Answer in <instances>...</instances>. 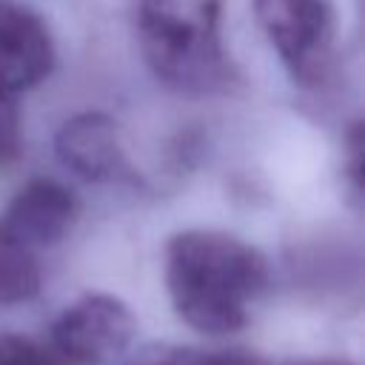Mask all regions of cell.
<instances>
[{"label": "cell", "instance_id": "10", "mask_svg": "<svg viewBox=\"0 0 365 365\" xmlns=\"http://www.w3.org/2000/svg\"><path fill=\"white\" fill-rule=\"evenodd\" d=\"M0 365H60L57 354L20 334H0Z\"/></svg>", "mask_w": 365, "mask_h": 365}, {"label": "cell", "instance_id": "13", "mask_svg": "<svg viewBox=\"0 0 365 365\" xmlns=\"http://www.w3.org/2000/svg\"><path fill=\"white\" fill-rule=\"evenodd\" d=\"M282 365H354L348 359H294V362H282Z\"/></svg>", "mask_w": 365, "mask_h": 365}, {"label": "cell", "instance_id": "7", "mask_svg": "<svg viewBox=\"0 0 365 365\" xmlns=\"http://www.w3.org/2000/svg\"><path fill=\"white\" fill-rule=\"evenodd\" d=\"M77 220V200L74 194L48 177L29 180L6 205L0 225L20 240L23 245L43 248L60 242Z\"/></svg>", "mask_w": 365, "mask_h": 365}, {"label": "cell", "instance_id": "3", "mask_svg": "<svg viewBox=\"0 0 365 365\" xmlns=\"http://www.w3.org/2000/svg\"><path fill=\"white\" fill-rule=\"evenodd\" d=\"M254 17L299 86H319L334 60V0H254Z\"/></svg>", "mask_w": 365, "mask_h": 365}, {"label": "cell", "instance_id": "1", "mask_svg": "<svg viewBox=\"0 0 365 365\" xmlns=\"http://www.w3.org/2000/svg\"><path fill=\"white\" fill-rule=\"evenodd\" d=\"M165 288L185 325L234 334L268 288V259L234 234L188 228L165 245Z\"/></svg>", "mask_w": 365, "mask_h": 365}, {"label": "cell", "instance_id": "12", "mask_svg": "<svg viewBox=\"0 0 365 365\" xmlns=\"http://www.w3.org/2000/svg\"><path fill=\"white\" fill-rule=\"evenodd\" d=\"M345 143H348V160H345L348 180H351L354 194L359 197V191H362V125L359 123H354V128H351Z\"/></svg>", "mask_w": 365, "mask_h": 365}, {"label": "cell", "instance_id": "11", "mask_svg": "<svg viewBox=\"0 0 365 365\" xmlns=\"http://www.w3.org/2000/svg\"><path fill=\"white\" fill-rule=\"evenodd\" d=\"M20 154V114L9 94H0V168Z\"/></svg>", "mask_w": 365, "mask_h": 365}, {"label": "cell", "instance_id": "4", "mask_svg": "<svg viewBox=\"0 0 365 365\" xmlns=\"http://www.w3.org/2000/svg\"><path fill=\"white\" fill-rule=\"evenodd\" d=\"M137 334L131 308L111 294H86L74 299L51 325V348L74 365L117 362Z\"/></svg>", "mask_w": 365, "mask_h": 365}, {"label": "cell", "instance_id": "8", "mask_svg": "<svg viewBox=\"0 0 365 365\" xmlns=\"http://www.w3.org/2000/svg\"><path fill=\"white\" fill-rule=\"evenodd\" d=\"M40 291V265L29 245L0 225V305L26 302Z\"/></svg>", "mask_w": 365, "mask_h": 365}, {"label": "cell", "instance_id": "6", "mask_svg": "<svg viewBox=\"0 0 365 365\" xmlns=\"http://www.w3.org/2000/svg\"><path fill=\"white\" fill-rule=\"evenodd\" d=\"M54 68V40L46 20L23 3L0 0V94L43 83Z\"/></svg>", "mask_w": 365, "mask_h": 365}, {"label": "cell", "instance_id": "9", "mask_svg": "<svg viewBox=\"0 0 365 365\" xmlns=\"http://www.w3.org/2000/svg\"><path fill=\"white\" fill-rule=\"evenodd\" d=\"M123 365H228V354H208L177 342H145L131 351Z\"/></svg>", "mask_w": 365, "mask_h": 365}, {"label": "cell", "instance_id": "5", "mask_svg": "<svg viewBox=\"0 0 365 365\" xmlns=\"http://www.w3.org/2000/svg\"><path fill=\"white\" fill-rule=\"evenodd\" d=\"M54 154L63 168L88 182L131 177L120 125L103 111H83L68 117L54 134Z\"/></svg>", "mask_w": 365, "mask_h": 365}, {"label": "cell", "instance_id": "2", "mask_svg": "<svg viewBox=\"0 0 365 365\" xmlns=\"http://www.w3.org/2000/svg\"><path fill=\"white\" fill-rule=\"evenodd\" d=\"M220 17L222 0H137L140 51L163 86L180 94H211L228 86Z\"/></svg>", "mask_w": 365, "mask_h": 365}]
</instances>
